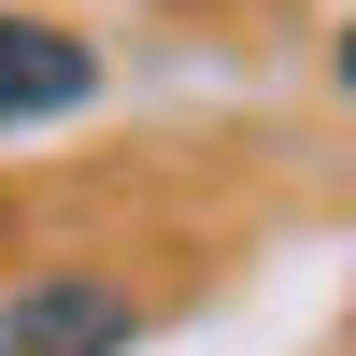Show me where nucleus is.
<instances>
[{
    "label": "nucleus",
    "mask_w": 356,
    "mask_h": 356,
    "mask_svg": "<svg viewBox=\"0 0 356 356\" xmlns=\"http://www.w3.org/2000/svg\"><path fill=\"white\" fill-rule=\"evenodd\" d=\"M129 328H143V300H129V285L57 271V285H29V300L0 314V356H129Z\"/></svg>",
    "instance_id": "obj_1"
},
{
    "label": "nucleus",
    "mask_w": 356,
    "mask_h": 356,
    "mask_svg": "<svg viewBox=\"0 0 356 356\" xmlns=\"http://www.w3.org/2000/svg\"><path fill=\"white\" fill-rule=\"evenodd\" d=\"M86 100H100L86 29H57V15H0V129H43V114H86Z\"/></svg>",
    "instance_id": "obj_2"
}]
</instances>
